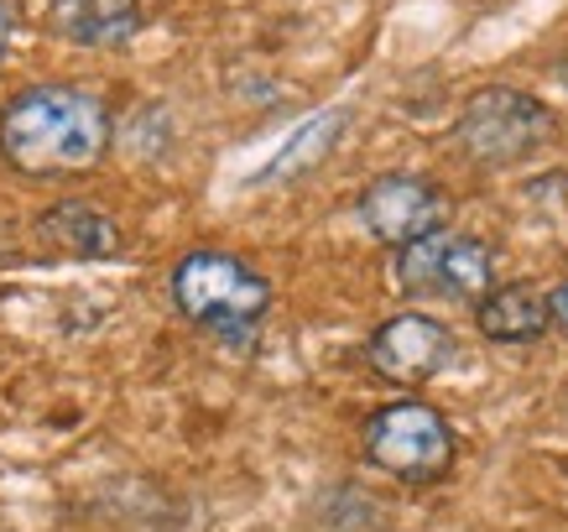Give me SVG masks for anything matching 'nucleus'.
Here are the masks:
<instances>
[{
  "mask_svg": "<svg viewBox=\"0 0 568 532\" xmlns=\"http://www.w3.org/2000/svg\"><path fill=\"white\" fill-rule=\"evenodd\" d=\"M110 147V110L89 89L37 84L6 104L0 152L27 178H79Z\"/></svg>",
  "mask_w": 568,
  "mask_h": 532,
  "instance_id": "obj_1",
  "label": "nucleus"
},
{
  "mask_svg": "<svg viewBox=\"0 0 568 532\" xmlns=\"http://www.w3.org/2000/svg\"><path fill=\"white\" fill-rule=\"evenodd\" d=\"M173 303L193 324L214 329L224 340H251L256 319L272 303V288L266 277H256L245 261L224 257V251H193L173 272Z\"/></svg>",
  "mask_w": 568,
  "mask_h": 532,
  "instance_id": "obj_2",
  "label": "nucleus"
},
{
  "mask_svg": "<svg viewBox=\"0 0 568 532\" xmlns=\"http://www.w3.org/2000/svg\"><path fill=\"white\" fill-rule=\"evenodd\" d=\"M365 454L396 481L428 485L454 464V433H448L444 412H433L428 402H392L371 418Z\"/></svg>",
  "mask_w": 568,
  "mask_h": 532,
  "instance_id": "obj_3",
  "label": "nucleus"
},
{
  "mask_svg": "<svg viewBox=\"0 0 568 532\" xmlns=\"http://www.w3.org/2000/svg\"><path fill=\"white\" fill-rule=\"evenodd\" d=\"M552 137V110L521 89H480L459 116V147L475 162H517V157L537 152Z\"/></svg>",
  "mask_w": 568,
  "mask_h": 532,
  "instance_id": "obj_4",
  "label": "nucleus"
},
{
  "mask_svg": "<svg viewBox=\"0 0 568 532\" xmlns=\"http://www.w3.org/2000/svg\"><path fill=\"white\" fill-rule=\"evenodd\" d=\"M396 282L413 298H454V303H465V298L490 292V257H485L480 241L438 230V235L407 245L396 257Z\"/></svg>",
  "mask_w": 568,
  "mask_h": 532,
  "instance_id": "obj_5",
  "label": "nucleus"
},
{
  "mask_svg": "<svg viewBox=\"0 0 568 532\" xmlns=\"http://www.w3.org/2000/svg\"><path fill=\"white\" fill-rule=\"evenodd\" d=\"M448 199L433 189L428 178H413V172H392V178H376L371 189L361 193V220L365 230L386 245H417L444 230Z\"/></svg>",
  "mask_w": 568,
  "mask_h": 532,
  "instance_id": "obj_6",
  "label": "nucleus"
},
{
  "mask_svg": "<svg viewBox=\"0 0 568 532\" xmlns=\"http://www.w3.org/2000/svg\"><path fill=\"white\" fill-rule=\"evenodd\" d=\"M448 355H454V340L428 313H396L371 334V365L396 387H423L444 371Z\"/></svg>",
  "mask_w": 568,
  "mask_h": 532,
  "instance_id": "obj_7",
  "label": "nucleus"
},
{
  "mask_svg": "<svg viewBox=\"0 0 568 532\" xmlns=\"http://www.w3.org/2000/svg\"><path fill=\"white\" fill-rule=\"evenodd\" d=\"M475 324H480L485 340L496 344H527L552 324V298H542L527 282H511V288L485 292L480 309H475Z\"/></svg>",
  "mask_w": 568,
  "mask_h": 532,
  "instance_id": "obj_8",
  "label": "nucleus"
},
{
  "mask_svg": "<svg viewBox=\"0 0 568 532\" xmlns=\"http://www.w3.org/2000/svg\"><path fill=\"white\" fill-rule=\"evenodd\" d=\"M52 21L84 48H121L141 27V0H52Z\"/></svg>",
  "mask_w": 568,
  "mask_h": 532,
  "instance_id": "obj_9",
  "label": "nucleus"
},
{
  "mask_svg": "<svg viewBox=\"0 0 568 532\" xmlns=\"http://www.w3.org/2000/svg\"><path fill=\"white\" fill-rule=\"evenodd\" d=\"M42 235H48L58 251H69V257H110V251L121 245L115 224L104 220L100 209H89V204L42 209Z\"/></svg>",
  "mask_w": 568,
  "mask_h": 532,
  "instance_id": "obj_10",
  "label": "nucleus"
},
{
  "mask_svg": "<svg viewBox=\"0 0 568 532\" xmlns=\"http://www.w3.org/2000/svg\"><path fill=\"white\" fill-rule=\"evenodd\" d=\"M339 126H345V116H339V110H328V116L308 121L293 141H287V152L276 157V162H272L266 172H261V178H287L293 168H313V162H318V157H324L328 147H334V137H339Z\"/></svg>",
  "mask_w": 568,
  "mask_h": 532,
  "instance_id": "obj_11",
  "label": "nucleus"
},
{
  "mask_svg": "<svg viewBox=\"0 0 568 532\" xmlns=\"http://www.w3.org/2000/svg\"><path fill=\"white\" fill-rule=\"evenodd\" d=\"M552 319H558V324L568 329V282L558 292H552Z\"/></svg>",
  "mask_w": 568,
  "mask_h": 532,
  "instance_id": "obj_12",
  "label": "nucleus"
},
{
  "mask_svg": "<svg viewBox=\"0 0 568 532\" xmlns=\"http://www.w3.org/2000/svg\"><path fill=\"white\" fill-rule=\"evenodd\" d=\"M6 42H11V11H6V0H0V58H6Z\"/></svg>",
  "mask_w": 568,
  "mask_h": 532,
  "instance_id": "obj_13",
  "label": "nucleus"
}]
</instances>
